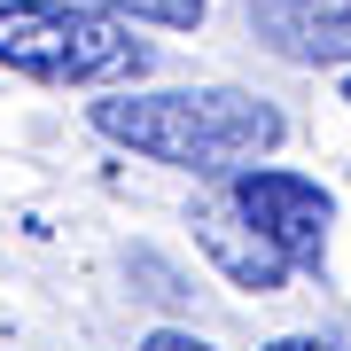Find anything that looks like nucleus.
<instances>
[{"label": "nucleus", "instance_id": "4", "mask_svg": "<svg viewBox=\"0 0 351 351\" xmlns=\"http://www.w3.org/2000/svg\"><path fill=\"white\" fill-rule=\"evenodd\" d=\"M250 32L265 55H281L297 71L351 63V0H250Z\"/></svg>", "mask_w": 351, "mask_h": 351}, {"label": "nucleus", "instance_id": "1", "mask_svg": "<svg viewBox=\"0 0 351 351\" xmlns=\"http://www.w3.org/2000/svg\"><path fill=\"white\" fill-rule=\"evenodd\" d=\"M86 125L125 149L141 164H172V172H195V180H234L265 164L281 149L289 117L274 110L265 94H242V86H149V94H110V101H86Z\"/></svg>", "mask_w": 351, "mask_h": 351}, {"label": "nucleus", "instance_id": "3", "mask_svg": "<svg viewBox=\"0 0 351 351\" xmlns=\"http://www.w3.org/2000/svg\"><path fill=\"white\" fill-rule=\"evenodd\" d=\"M234 211L258 226V242L274 250L289 274H320L328 265V226H336V195L313 172H289V164H250V172L226 180Z\"/></svg>", "mask_w": 351, "mask_h": 351}, {"label": "nucleus", "instance_id": "6", "mask_svg": "<svg viewBox=\"0 0 351 351\" xmlns=\"http://www.w3.org/2000/svg\"><path fill=\"white\" fill-rule=\"evenodd\" d=\"M78 8L110 16V24H149V32H195L203 16H211V0H78Z\"/></svg>", "mask_w": 351, "mask_h": 351}, {"label": "nucleus", "instance_id": "2", "mask_svg": "<svg viewBox=\"0 0 351 351\" xmlns=\"http://www.w3.org/2000/svg\"><path fill=\"white\" fill-rule=\"evenodd\" d=\"M149 39L125 24L78 8V0H0V71L32 78V86H141L149 78Z\"/></svg>", "mask_w": 351, "mask_h": 351}, {"label": "nucleus", "instance_id": "8", "mask_svg": "<svg viewBox=\"0 0 351 351\" xmlns=\"http://www.w3.org/2000/svg\"><path fill=\"white\" fill-rule=\"evenodd\" d=\"M258 351H336V343H320V336H274V343H258Z\"/></svg>", "mask_w": 351, "mask_h": 351}, {"label": "nucleus", "instance_id": "9", "mask_svg": "<svg viewBox=\"0 0 351 351\" xmlns=\"http://www.w3.org/2000/svg\"><path fill=\"white\" fill-rule=\"evenodd\" d=\"M343 101H351V78H343Z\"/></svg>", "mask_w": 351, "mask_h": 351}, {"label": "nucleus", "instance_id": "7", "mask_svg": "<svg viewBox=\"0 0 351 351\" xmlns=\"http://www.w3.org/2000/svg\"><path fill=\"white\" fill-rule=\"evenodd\" d=\"M141 351H211L195 336V328H149V336H141Z\"/></svg>", "mask_w": 351, "mask_h": 351}, {"label": "nucleus", "instance_id": "5", "mask_svg": "<svg viewBox=\"0 0 351 351\" xmlns=\"http://www.w3.org/2000/svg\"><path fill=\"white\" fill-rule=\"evenodd\" d=\"M188 226H195V250L211 258V265H219V274L234 281V289H250V297H281V289L297 281V274H289V265H281V258H274V250L258 242V226L234 211V195H226V188L195 195Z\"/></svg>", "mask_w": 351, "mask_h": 351}]
</instances>
